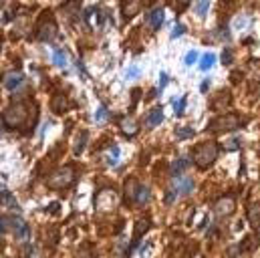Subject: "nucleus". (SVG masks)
<instances>
[{
  "label": "nucleus",
  "mask_w": 260,
  "mask_h": 258,
  "mask_svg": "<svg viewBox=\"0 0 260 258\" xmlns=\"http://www.w3.org/2000/svg\"><path fill=\"white\" fill-rule=\"evenodd\" d=\"M139 10H141V0H121V12H123V16L131 18Z\"/></svg>",
  "instance_id": "15"
},
{
  "label": "nucleus",
  "mask_w": 260,
  "mask_h": 258,
  "mask_svg": "<svg viewBox=\"0 0 260 258\" xmlns=\"http://www.w3.org/2000/svg\"><path fill=\"white\" fill-rule=\"evenodd\" d=\"M188 166H190V162H188L186 158H180V160H176V162L171 164V174H174V176H180L182 172L188 170Z\"/></svg>",
  "instance_id": "20"
},
{
  "label": "nucleus",
  "mask_w": 260,
  "mask_h": 258,
  "mask_svg": "<svg viewBox=\"0 0 260 258\" xmlns=\"http://www.w3.org/2000/svg\"><path fill=\"white\" fill-rule=\"evenodd\" d=\"M125 75H127V79H137L139 77V69L137 67H131V69H127Z\"/></svg>",
  "instance_id": "33"
},
{
  "label": "nucleus",
  "mask_w": 260,
  "mask_h": 258,
  "mask_svg": "<svg viewBox=\"0 0 260 258\" xmlns=\"http://www.w3.org/2000/svg\"><path fill=\"white\" fill-rule=\"evenodd\" d=\"M87 137H89V133H87V131H81V133H79L77 143H75V153H77V156L85 149V145H87Z\"/></svg>",
  "instance_id": "25"
},
{
  "label": "nucleus",
  "mask_w": 260,
  "mask_h": 258,
  "mask_svg": "<svg viewBox=\"0 0 260 258\" xmlns=\"http://www.w3.org/2000/svg\"><path fill=\"white\" fill-rule=\"evenodd\" d=\"M4 192H6V190H4V186H2V184H0V200H2V198H4Z\"/></svg>",
  "instance_id": "37"
},
{
  "label": "nucleus",
  "mask_w": 260,
  "mask_h": 258,
  "mask_svg": "<svg viewBox=\"0 0 260 258\" xmlns=\"http://www.w3.org/2000/svg\"><path fill=\"white\" fill-rule=\"evenodd\" d=\"M26 119H28V105L24 101H16L2 111V125L6 129H18L26 123Z\"/></svg>",
  "instance_id": "1"
},
{
  "label": "nucleus",
  "mask_w": 260,
  "mask_h": 258,
  "mask_svg": "<svg viewBox=\"0 0 260 258\" xmlns=\"http://www.w3.org/2000/svg\"><path fill=\"white\" fill-rule=\"evenodd\" d=\"M57 34H59L57 20H55L53 12L45 10L42 16H40L38 22H36V38H38V40H45V42H51V40L57 38Z\"/></svg>",
  "instance_id": "3"
},
{
  "label": "nucleus",
  "mask_w": 260,
  "mask_h": 258,
  "mask_svg": "<svg viewBox=\"0 0 260 258\" xmlns=\"http://www.w3.org/2000/svg\"><path fill=\"white\" fill-rule=\"evenodd\" d=\"M107 117H109V115H107V109H105V107L101 105V107L97 109V113H95V119H97L99 123H103V121H105Z\"/></svg>",
  "instance_id": "28"
},
{
  "label": "nucleus",
  "mask_w": 260,
  "mask_h": 258,
  "mask_svg": "<svg viewBox=\"0 0 260 258\" xmlns=\"http://www.w3.org/2000/svg\"><path fill=\"white\" fill-rule=\"evenodd\" d=\"M196 57H198V55H196V50H190V53L186 55V59H184V63H186V65H194V61H196Z\"/></svg>",
  "instance_id": "32"
},
{
  "label": "nucleus",
  "mask_w": 260,
  "mask_h": 258,
  "mask_svg": "<svg viewBox=\"0 0 260 258\" xmlns=\"http://www.w3.org/2000/svg\"><path fill=\"white\" fill-rule=\"evenodd\" d=\"M147 230H149V220H139V222L135 224V244H137V240H139Z\"/></svg>",
  "instance_id": "23"
},
{
  "label": "nucleus",
  "mask_w": 260,
  "mask_h": 258,
  "mask_svg": "<svg viewBox=\"0 0 260 258\" xmlns=\"http://www.w3.org/2000/svg\"><path fill=\"white\" fill-rule=\"evenodd\" d=\"M163 121V109L161 107H153L149 113H147V117H145V127H157L159 123Z\"/></svg>",
  "instance_id": "12"
},
{
  "label": "nucleus",
  "mask_w": 260,
  "mask_h": 258,
  "mask_svg": "<svg viewBox=\"0 0 260 258\" xmlns=\"http://www.w3.org/2000/svg\"><path fill=\"white\" fill-rule=\"evenodd\" d=\"M242 125V119L236 113H222L218 117H214L208 123V131L210 133H226V131H234Z\"/></svg>",
  "instance_id": "4"
},
{
  "label": "nucleus",
  "mask_w": 260,
  "mask_h": 258,
  "mask_svg": "<svg viewBox=\"0 0 260 258\" xmlns=\"http://www.w3.org/2000/svg\"><path fill=\"white\" fill-rule=\"evenodd\" d=\"M222 59H224V63H226V65H228V63H230V61H232V55H230V53H228V50H224V57H222Z\"/></svg>",
  "instance_id": "35"
},
{
  "label": "nucleus",
  "mask_w": 260,
  "mask_h": 258,
  "mask_svg": "<svg viewBox=\"0 0 260 258\" xmlns=\"http://www.w3.org/2000/svg\"><path fill=\"white\" fill-rule=\"evenodd\" d=\"M214 63H216V55H214V53H206V55L202 57V61H200V69H202V71H208V69L214 67Z\"/></svg>",
  "instance_id": "21"
},
{
  "label": "nucleus",
  "mask_w": 260,
  "mask_h": 258,
  "mask_svg": "<svg viewBox=\"0 0 260 258\" xmlns=\"http://www.w3.org/2000/svg\"><path fill=\"white\" fill-rule=\"evenodd\" d=\"M186 32V26L184 24H176L174 26V32H171V38H178V36H182Z\"/></svg>",
  "instance_id": "30"
},
{
  "label": "nucleus",
  "mask_w": 260,
  "mask_h": 258,
  "mask_svg": "<svg viewBox=\"0 0 260 258\" xmlns=\"http://www.w3.org/2000/svg\"><path fill=\"white\" fill-rule=\"evenodd\" d=\"M75 182V168L73 166H63L59 170H55L49 180H47V186L51 190H67L71 184Z\"/></svg>",
  "instance_id": "5"
},
{
  "label": "nucleus",
  "mask_w": 260,
  "mask_h": 258,
  "mask_svg": "<svg viewBox=\"0 0 260 258\" xmlns=\"http://www.w3.org/2000/svg\"><path fill=\"white\" fill-rule=\"evenodd\" d=\"M149 198H151L149 188H147V186H139L137 196H135V202H137V204H145V202H149Z\"/></svg>",
  "instance_id": "22"
},
{
  "label": "nucleus",
  "mask_w": 260,
  "mask_h": 258,
  "mask_svg": "<svg viewBox=\"0 0 260 258\" xmlns=\"http://www.w3.org/2000/svg\"><path fill=\"white\" fill-rule=\"evenodd\" d=\"M119 127H121V131H123L125 137H135V135L139 133V125H137V121L131 119V117H121V119H119Z\"/></svg>",
  "instance_id": "11"
},
{
  "label": "nucleus",
  "mask_w": 260,
  "mask_h": 258,
  "mask_svg": "<svg viewBox=\"0 0 260 258\" xmlns=\"http://www.w3.org/2000/svg\"><path fill=\"white\" fill-rule=\"evenodd\" d=\"M192 0H174V6H176V10L178 12H184L186 8H188V4H190Z\"/></svg>",
  "instance_id": "29"
},
{
  "label": "nucleus",
  "mask_w": 260,
  "mask_h": 258,
  "mask_svg": "<svg viewBox=\"0 0 260 258\" xmlns=\"http://www.w3.org/2000/svg\"><path fill=\"white\" fill-rule=\"evenodd\" d=\"M192 190H194V180H192V178H182L180 184H178V194L186 196V194H190Z\"/></svg>",
  "instance_id": "19"
},
{
  "label": "nucleus",
  "mask_w": 260,
  "mask_h": 258,
  "mask_svg": "<svg viewBox=\"0 0 260 258\" xmlns=\"http://www.w3.org/2000/svg\"><path fill=\"white\" fill-rule=\"evenodd\" d=\"M236 210V200L232 196H222L214 202V214L218 218H226V216H232Z\"/></svg>",
  "instance_id": "6"
},
{
  "label": "nucleus",
  "mask_w": 260,
  "mask_h": 258,
  "mask_svg": "<svg viewBox=\"0 0 260 258\" xmlns=\"http://www.w3.org/2000/svg\"><path fill=\"white\" fill-rule=\"evenodd\" d=\"M105 162H107V166H117V162H119V147H117V145H111V147L107 149Z\"/></svg>",
  "instance_id": "18"
},
{
  "label": "nucleus",
  "mask_w": 260,
  "mask_h": 258,
  "mask_svg": "<svg viewBox=\"0 0 260 258\" xmlns=\"http://www.w3.org/2000/svg\"><path fill=\"white\" fill-rule=\"evenodd\" d=\"M67 107H69V99H67V95H63V93H57L55 97H53V101H51V109L55 111V113H65L67 111Z\"/></svg>",
  "instance_id": "14"
},
{
  "label": "nucleus",
  "mask_w": 260,
  "mask_h": 258,
  "mask_svg": "<svg viewBox=\"0 0 260 258\" xmlns=\"http://www.w3.org/2000/svg\"><path fill=\"white\" fill-rule=\"evenodd\" d=\"M186 97H182V101L180 103H176V115H184V109H186Z\"/></svg>",
  "instance_id": "31"
},
{
  "label": "nucleus",
  "mask_w": 260,
  "mask_h": 258,
  "mask_svg": "<svg viewBox=\"0 0 260 258\" xmlns=\"http://www.w3.org/2000/svg\"><path fill=\"white\" fill-rule=\"evenodd\" d=\"M192 135H194V129H190V127H182V129L176 131V137H178V139H188V137H192Z\"/></svg>",
  "instance_id": "27"
},
{
  "label": "nucleus",
  "mask_w": 260,
  "mask_h": 258,
  "mask_svg": "<svg viewBox=\"0 0 260 258\" xmlns=\"http://www.w3.org/2000/svg\"><path fill=\"white\" fill-rule=\"evenodd\" d=\"M218 153H220V147L216 141H204L200 143L194 151H192V158H194V164L200 168V170H208L214 166V162L218 160Z\"/></svg>",
  "instance_id": "2"
},
{
  "label": "nucleus",
  "mask_w": 260,
  "mask_h": 258,
  "mask_svg": "<svg viewBox=\"0 0 260 258\" xmlns=\"http://www.w3.org/2000/svg\"><path fill=\"white\" fill-rule=\"evenodd\" d=\"M208 6H210V0H194V8H196L198 16H206Z\"/></svg>",
  "instance_id": "26"
},
{
  "label": "nucleus",
  "mask_w": 260,
  "mask_h": 258,
  "mask_svg": "<svg viewBox=\"0 0 260 258\" xmlns=\"http://www.w3.org/2000/svg\"><path fill=\"white\" fill-rule=\"evenodd\" d=\"M117 206V192L115 190H103L97 196V208L101 212H111Z\"/></svg>",
  "instance_id": "7"
},
{
  "label": "nucleus",
  "mask_w": 260,
  "mask_h": 258,
  "mask_svg": "<svg viewBox=\"0 0 260 258\" xmlns=\"http://www.w3.org/2000/svg\"><path fill=\"white\" fill-rule=\"evenodd\" d=\"M163 18H165L163 8H153V10L145 16V22H147V26H149L151 30H157V28L163 24Z\"/></svg>",
  "instance_id": "10"
},
{
  "label": "nucleus",
  "mask_w": 260,
  "mask_h": 258,
  "mask_svg": "<svg viewBox=\"0 0 260 258\" xmlns=\"http://www.w3.org/2000/svg\"><path fill=\"white\" fill-rule=\"evenodd\" d=\"M230 103H232V93L230 91H220L216 97H214V101H212V109H216V111H226L228 107H230Z\"/></svg>",
  "instance_id": "9"
},
{
  "label": "nucleus",
  "mask_w": 260,
  "mask_h": 258,
  "mask_svg": "<svg viewBox=\"0 0 260 258\" xmlns=\"http://www.w3.org/2000/svg\"><path fill=\"white\" fill-rule=\"evenodd\" d=\"M230 149H238V139H234V141H230Z\"/></svg>",
  "instance_id": "36"
},
{
  "label": "nucleus",
  "mask_w": 260,
  "mask_h": 258,
  "mask_svg": "<svg viewBox=\"0 0 260 258\" xmlns=\"http://www.w3.org/2000/svg\"><path fill=\"white\" fill-rule=\"evenodd\" d=\"M26 224L18 216H0V232H14L18 234Z\"/></svg>",
  "instance_id": "8"
},
{
  "label": "nucleus",
  "mask_w": 260,
  "mask_h": 258,
  "mask_svg": "<svg viewBox=\"0 0 260 258\" xmlns=\"http://www.w3.org/2000/svg\"><path fill=\"white\" fill-rule=\"evenodd\" d=\"M246 218H248V222H250V226L260 232V202H254L250 208H248V212H246Z\"/></svg>",
  "instance_id": "13"
},
{
  "label": "nucleus",
  "mask_w": 260,
  "mask_h": 258,
  "mask_svg": "<svg viewBox=\"0 0 260 258\" xmlns=\"http://www.w3.org/2000/svg\"><path fill=\"white\" fill-rule=\"evenodd\" d=\"M165 85H167V75L161 73V77H159V87H165Z\"/></svg>",
  "instance_id": "34"
},
{
  "label": "nucleus",
  "mask_w": 260,
  "mask_h": 258,
  "mask_svg": "<svg viewBox=\"0 0 260 258\" xmlns=\"http://www.w3.org/2000/svg\"><path fill=\"white\" fill-rule=\"evenodd\" d=\"M22 81H24V77H22L20 73H10V75H6V79H4V87H6L8 91H16V89L22 85Z\"/></svg>",
  "instance_id": "16"
},
{
  "label": "nucleus",
  "mask_w": 260,
  "mask_h": 258,
  "mask_svg": "<svg viewBox=\"0 0 260 258\" xmlns=\"http://www.w3.org/2000/svg\"><path fill=\"white\" fill-rule=\"evenodd\" d=\"M137 190H139V184H137V180H127L125 182V200L127 202H135V196H137Z\"/></svg>",
  "instance_id": "17"
},
{
  "label": "nucleus",
  "mask_w": 260,
  "mask_h": 258,
  "mask_svg": "<svg viewBox=\"0 0 260 258\" xmlns=\"http://www.w3.org/2000/svg\"><path fill=\"white\" fill-rule=\"evenodd\" d=\"M53 65H57V67H65V65H67V55H65L63 50L55 48V50H53Z\"/></svg>",
  "instance_id": "24"
}]
</instances>
